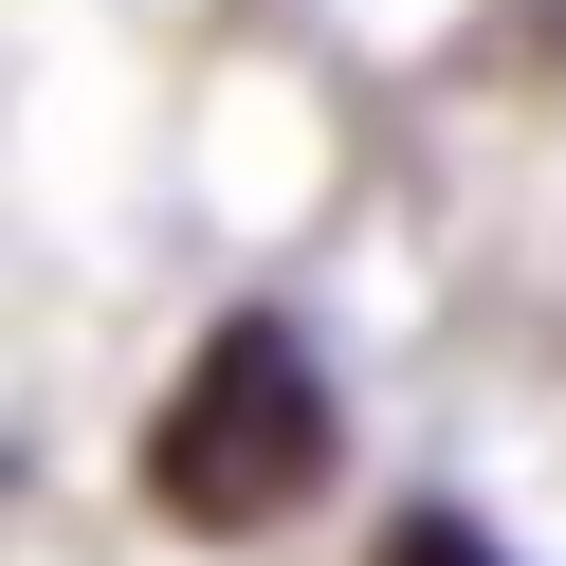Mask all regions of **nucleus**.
<instances>
[{
	"instance_id": "f257e3e1",
	"label": "nucleus",
	"mask_w": 566,
	"mask_h": 566,
	"mask_svg": "<svg viewBox=\"0 0 566 566\" xmlns=\"http://www.w3.org/2000/svg\"><path fill=\"white\" fill-rule=\"evenodd\" d=\"M311 475H329V366L274 311H238L147 420V512L165 530H274V512H311Z\"/></svg>"
},
{
	"instance_id": "f03ea898",
	"label": "nucleus",
	"mask_w": 566,
	"mask_h": 566,
	"mask_svg": "<svg viewBox=\"0 0 566 566\" xmlns=\"http://www.w3.org/2000/svg\"><path fill=\"white\" fill-rule=\"evenodd\" d=\"M384 566H512V548H493V530H457V512H402V530H384Z\"/></svg>"
}]
</instances>
